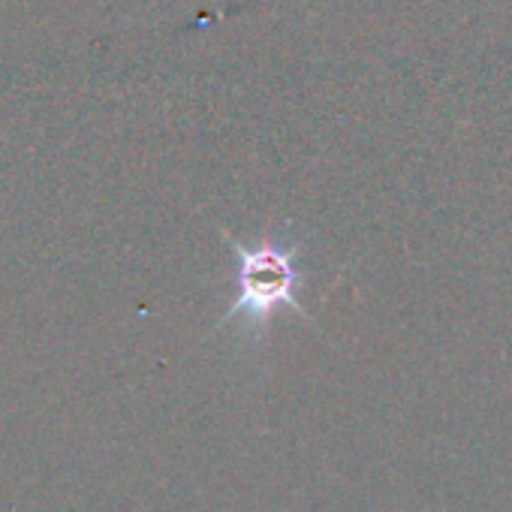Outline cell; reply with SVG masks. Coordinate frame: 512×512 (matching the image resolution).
Masks as SVG:
<instances>
[{
    "instance_id": "obj_1",
    "label": "cell",
    "mask_w": 512,
    "mask_h": 512,
    "mask_svg": "<svg viewBox=\"0 0 512 512\" xmlns=\"http://www.w3.org/2000/svg\"><path fill=\"white\" fill-rule=\"evenodd\" d=\"M229 244L235 260V299L220 317V326L241 320L247 332L263 335V329L281 308L305 314V308L299 305V293L305 290L308 275L299 263L302 247L290 238V223L275 232H266L256 244H238L235 238H229Z\"/></svg>"
}]
</instances>
